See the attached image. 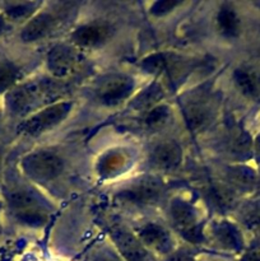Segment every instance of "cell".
<instances>
[{
	"instance_id": "1",
	"label": "cell",
	"mask_w": 260,
	"mask_h": 261,
	"mask_svg": "<svg viewBox=\"0 0 260 261\" xmlns=\"http://www.w3.org/2000/svg\"><path fill=\"white\" fill-rule=\"evenodd\" d=\"M55 93V88L48 82H27L8 94L7 103L13 114L24 115L53 99Z\"/></svg>"
},
{
	"instance_id": "2",
	"label": "cell",
	"mask_w": 260,
	"mask_h": 261,
	"mask_svg": "<svg viewBox=\"0 0 260 261\" xmlns=\"http://www.w3.org/2000/svg\"><path fill=\"white\" fill-rule=\"evenodd\" d=\"M22 168L25 175L38 182H48L61 175L64 162L50 150H38L23 158Z\"/></svg>"
},
{
	"instance_id": "3",
	"label": "cell",
	"mask_w": 260,
	"mask_h": 261,
	"mask_svg": "<svg viewBox=\"0 0 260 261\" xmlns=\"http://www.w3.org/2000/svg\"><path fill=\"white\" fill-rule=\"evenodd\" d=\"M134 89V81L126 74L111 73L101 76L94 86V97L105 106H116L124 102Z\"/></svg>"
},
{
	"instance_id": "4",
	"label": "cell",
	"mask_w": 260,
	"mask_h": 261,
	"mask_svg": "<svg viewBox=\"0 0 260 261\" xmlns=\"http://www.w3.org/2000/svg\"><path fill=\"white\" fill-rule=\"evenodd\" d=\"M71 107H73L71 102H60V103L58 102V103L46 106L45 109L40 110L28 117L20 125V132L31 137H37L63 122L70 114Z\"/></svg>"
},
{
	"instance_id": "5",
	"label": "cell",
	"mask_w": 260,
	"mask_h": 261,
	"mask_svg": "<svg viewBox=\"0 0 260 261\" xmlns=\"http://www.w3.org/2000/svg\"><path fill=\"white\" fill-rule=\"evenodd\" d=\"M170 219L185 240L193 244L203 241L200 224L195 209L181 199H175L170 204Z\"/></svg>"
},
{
	"instance_id": "6",
	"label": "cell",
	"mask_w": 260,
	"mask_h": 261,
	"mask_svg": "<svg viewBox=\"0 0 260 261\" xmlns=\"http://www.w3.org/2000/svg\"><path fill=\"white\" fill-rule=\"evenodd\" d=\"M165 191L162 181L155 177L140 178L117 194V198L132 205H148L161 198Z\"/></svg>"
},
{
	"instance_id": "7",
	"label": "cell",
	"mask_w": 260,
	"mask_h": 261,
	"mask_svg": "<svg viewBox=\"0 0 260 261\" xmlns=\"http://www.w3.org/2000/svg\"><path fill=\"white\" fill-rule=\"evenodd\" d=\"M110 236L124 261H149V252L144 245L125 227L114 226Z\"/></svg>"
},
{
	"instance_id": "8",
	"label": "cell",
	"mask_w": 260,
	"mask_h": 261,
	"mask_svg": "<svg viewBox=\"0 0 260 261\" xmlns=\"http://www.w3.org/2000/svg\"><path fill=\"white\" fill-rule=\"evenodd\" d=\"M81 55L66 45H58L50 50L46 58L48 71L55 78H66L76 71L81 65Z\"/></svg>"
},
{
	"instance_id": "9",
	"label": "cell",
	"mask_w": 260,
	"mask_h": 261,
	"mask_svg": "<svg viewBox=\"0 0 260 261\" xmlns=\"http://www.w3.org/2000/svg\"><path fill=\"white\" fill-rule=\"evenodd\" d=\"M209 234L214 244L226 251L239 252L244 247V239L240 229L233 223L224 219L212 222L209 226Z\"/></svg>"
},
{
	"instance_id": "10",
	"label": "cell",
	"mask_w": 260,
	"mask_h": 261,
	"mask_svg": "<svg viewBox=\"0 0 260 261\" xmlns=\"http://www.w3.org/2000/svg\"><path fill=\"white\" fill-rule=\"evenodd\" d=\"M138 239L145 249H150L158 254H168L173 249V239L170 232L157 223H147L138 231Z\"/></svg>"
},
{
	"instance_id": "11",
	"label": "cell",
	"mask_w": 260,
	"mask_h": 261,
	"mask_svg": "<svg viewBox=\"0 0 260 261\" xmlns=\"http://www.w3.org/2000/svg\"><path fill=\"white\" fill-rule=\"evenodd\" d=\"M183 161V149L172 140L162 142L153 148L150 153V165L161 171H172Z\"/></svg>"
},
{
	"instance_id": "12",
	"label": "cell",
	"mask_w": 260,
	"mask_h": 261,
	"mask_svg": "<svg viewBox=\"0 0 260 261\" xmlns=\"http://www.w3.org/2000/svg\"><path fill=\"white\" fill-rule=\"evenodd\" d=\"M58 23L59 19L54 13L41 12L36 14L24 25L20 37L25 42H35V41L42 40V38L47 37L55 30Z\"/></svg>"
},
{
	"instance_id": "13",
	"label": "cell",
	"mask_w": 260,
	"mask_h": 261,
	"mask_svg": "<svg viewBox=\"0 0 260 261\" xmlns=\"http://www.w3.org/2000/svg\"><path fill=\"white\" fill-rule=\"evenodd\" d=\"M110 27L105 23H89L76 28L71 35V41L81 47H97L107 41Z\"/></svg>"
},
{
	"instance_id": "14",
	"label": "cell",
	"mask_w": 260,
	"mask_h": 261,
	"mask_svg": "<svg viewBox=\"0 0 260 261\" xmlns=\"http://www.w3.org/2000/svg\"><path fill=\"white\" fill-rule=\"evenodd\" d=\"M212 112L213 107L205 96H199L189 101L185 106V117L190 129H203L211 121Z\"/></svg>"
},
{
	"instance_id": "15",
	"label": "cell",
	"mask_w": 260,
	"mask_h": 261,
	"mask_svg": "<svg viewBox=\"0 0 260 261\" xmlns=\"http://www.w3.org/2000/svg\"><path fill=\"white\" fill-rule=\"evenodd\" d=\"M237 89L245 97L256 99L260 97V74L250 68H239L233 73Z\"/></svg>"
},
{
	"instance_id": "16",
	"label": "cell",
	"mask_w": 260,
	"mask_h": 261,
	"mask_svg": "<svg viewBox=\"0 0 260 261\" xmlns=\"http://www.w3.org/2000/svg\"><path fill=\"white\" fill-rule=\"evenodd\" d=\"M217 28L222 36L228 38L237 37L241 31V22L236 10L228 4L222 5L217 14Z\"/></svg>"
},
{
	"instance_id": "17",
	"label": "cell",
	"mask_w": 260,
	"mask_h": 261,
	"mask_svg": "<svg viewBox=\"0 0 260 261\" xmlns=\"http://www.w3.org/2000/svg\"><path fill=\"white\" fill-rule=\"evenodd\" d=\"M241 223L255 239H260V200L246 204L241 211Z\"/></svg>"
},
{
	"instance_id": "18",
	"label": "cell",
	"mask_w": 260,
	"mask_h": 261,
	"mask_svg": "<svg viewBox=\"0 0 260 261\" xmlns=\"http://www.w3.org/2000/svg\"><path fill=\"white\" fill-rule=\"evenodd\" d=\"M168 61H170V54H153V55L143 59V61L140 63V68L148 74L161 75V74H166V71H167Z\"/></svg>"
},
{
	"instance_id": "19",
	"label": "cell",
	"mask_w": 260,
	"mask_h": 261,
	"mask_svg": "<svg viewBox=\"0 0 260 261\" xmlns=\"http://www.w3.org/2000/svg\"><path fill=\"white\" fill-rule=\"evenodd\" d=\"M228 181L232 182V185L239 186V188H250L254 186L256 182V175L252 170L245 166H236L231 167L227 172Z\"/></svg>"
},
{
	"instance_id": "20",
	"label": "cell",
	"mask_w": 260,
	"mask_h": 261,
	"mask_svg": "<svg viewBox=\"0 0 260 261\" xmlns=\"http://www.w3.org/2000/svg\"><path fill=\"white\" fill-rule=\"evenodd\" d=\"M162 88L160 86H157V84H153V86L144 89L143 93H140L138 96V98L134 102V107L137 110H147L148 112L150 109L157 106L155 103L162 98Z\"/></svg>"
},
{
	"instance_id": "21",
	"label": "cell",
	"mask_w": 260,
	"mask_h": 261,
	"mask_svg": "<svg viewBox=\"0 0 260 261\" xmlns=\"http://www.w3.org/2000/svg\"><path fill=\"white\" fill-rule=\"evenodd\" d=\"M211 195L213 198L216 205L221 209H229L236 203V194L229 186L223 184H216L212 186Z\"/></svg>"
},
{
	"instance_id": "22",
	"label": "cell",
	"mask_w": 260,
	"mask_h": 261,
	"mask_svg": "<svg viewBox=\"0 0 260 261\" xmlns=\"http://www.w3.org/2000/svg\"><path fill=\"white\" fill-rule=\"evenodd\" d=\"M170 117V110L166 105H157L150 109L145 115V124L149 127H161L167 122Z\"/></svg>"
},
{
	"instance_id": "23",
	"label": "cell",
	"mask_w": 260,
	"mask_h": 261,
	"mask_svg": "<svg viewBox=\"0 0 260 261\" xmlns=\"http://www.w3.org/2000/svg\"><path fill=\"white\" fill-rule=\"evenodd\" d=\"M18 79V70L12 64H0V93L9 89Z\"/></svg>"
},
{
	"instance_id": "24",
	"label": "cell",
	"mask_w": 260,
	"mask_h": 261,
	"mask_svg": "<svg viewBox=\"0 0 260 261\" xmlns=\"http://www.w3.org/2000/svg\"><path fill=\"white\" fill-rule=\"evenodd\" d=\"M37 7V3H18V4L10 5L7 9V13L13 19H19V18L28 17Z\"/></svg>"
},
{
	"instance_id": "25",
	"label": "cell",
	"mask_w": 260,
	"mask_h": 261,
	"mask_svg": "<svg viewBox=\"0 0 260 261\" xmlns=\"http://www.w3.org/2000/svg\"><path fill=\"white\" fill-rule=\"evenodd\" d=\"M250 147H251V142L244 132H240L231 140V150L237 155L246 154L250 150Z\"/></svg>"
},
{
	"instance_id": "26",
	"label": "cell",
	"mask_w": 260,
	"mask_h": 261,
	"mask_svg": "<svg viewBox=\"0 0 260 261\" xmlns=\"http://www.w3.org/2000/svg\"><path fill=\"white\" fill-rule=\"evenodd\" d=\"M181 3L175 2V0H162V2H155L150 5V14L155 15V17H163V15L168 14L172 12L176 7H178Z\"/></svg>"
},
{
	"instance_id": "27",
	"label": "cell",
	"mask_w": 260,
	"mask_h": 261,
	"mask_svg": "<svg viewBox=\"0 0 260 261\" xmlns=\"http://www.w3.org/2000/svg\"><path fill=\"white\" fill-rule=\"evenodd\" d=\"M121 163L122 161L121 158H120V155L111 154V155H107V157L105 158L103 162L101 163V168L105 173H110V172H114L115 170L121 167Z\"/></svg>"
},
{
	"instance_id": "28",
	"label": "cell",
	"mask_w": 260,
	"mask_h": 261,
	"mask_svg": "<svg viewBox=\"0 0 260 261\" xmlns=\"http://www.w3.org/2000/svg\"><path fill=\"white\" fill-rule=\"evenodd\" d=\"M91 261H124L120 256H117L116 254H114L112 251H110L109 249H99L98 251H96L92 256Z\"/></svg>"
},
{
	"instance_id": "29",
	"label": "cell",
	"mask_w": 260,
	"mask_h": 261,
	"mask_svg": "<svg viewBox=\"0 0 260 261\" xmlns=\"http://www.w3.org/2000/svg\"><path fill=\"white\" fill-rule=\"evenodd\" d=\"M241 261H260V249H254L245 254Z\"/></svg>"
},
{
	"instance_id": "30",
	"label": "cell",
	"mask_w": 260,
	"mask_h": 261,
	"mask_svg": "<svg viewBox=\"0 0 260 261\" xmlns=\"http://www.w3.org/2000/svg\"><path fill=\"white\" fill-rule=\"evenodd\" d=\"M4 28H5V20H4V18H3L2 15H0V33H2L3 31H4Z\"/></svg>"
}]
</instances>
